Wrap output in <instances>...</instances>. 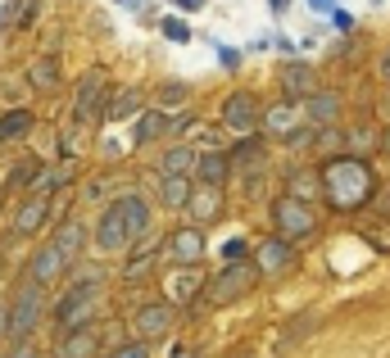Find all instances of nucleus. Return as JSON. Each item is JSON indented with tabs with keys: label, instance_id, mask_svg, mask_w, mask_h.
Returning <instances> with one entry per match:
<instances>
[{
	"label": "nucleus",
	"instance_id": "1",
	"mask_svg": "<svg viewBox=\"0 0 390 358\" xmlns=\"http://www.w3.org/2000/svg\"><path fill=\"white\" fill-rule=\"evenodd\" d=\"M150 231H155L150 205L137 195V191H123L118 200H109V205L100 209L96 227H91V245H96L100 254H123L132 240L150 236Z\"/></svg>",
	"mask_w": 390,
	"mask_h": 358
},
{
	"label": "nucleus",
	"instance_id": "2",
	"mask_svg": "<svg viewBox=\"0 0 390 358\" xmlns=\"http://www.w3.org/2000/svg\"><path fill=\"white\" fill-rule=\"evenodd\" d=\"M318 172H322V200L340 214H354L377 195V177L358 154H331Z\"/></svg>",
	"mask_w": 390,
	"mask_h": 358
},
{
	"label": "nucleus",
	"instance_id": "3",
	"mask_svg": "<svg viewBox=\"0 0 390 358\" xmlns=\"http://www.w3.org/2000/svg\"><path fill=\"white\" fill-rule=\"evenodd\" d=\"M104 308V282H69L60 299H55V326L60 331H78V326H96Z\"/></svg>",
	"mask_w": 390,
	"mask_h": 358
},
{
	"label": "nucleus",
	"instance_id": "4",
	"mask_svg": "<svg viewBox=\"0 0 390 358\" xmlns=\"http://www.w3.org/2000/svg\"><path fill=\"white\" fill-rule=\"evenodd\" d=\"M109 95H113V82L104 69H87L78 77V86H73V100H69V123H82V128H91V123H104V113H109Z\"/></svg>",
	"mask_w": 390,
	"mask_h": 358
},
{
	"label": "nucleus",
	"instance_id": "5",
	"mask_svg": "<svg viewBox=\"0 0 390 358\" xmlns=\"http://www.w3.org/2000/svg\"><path fill=\"white\" fill-rule=\"evenodd\" d=\"M259 268H254V259H245V263H223L214 277L204 282V304L223 308V304H236V299L254 295V286H259Z\"/></svg>",
	"mask_w": 390,
	"mask_h": 358
},
{
	"label": "nucleus",
	"instance_id": "6",
	"mask_svg": "<svg viewBox=\"0 0 390 358\" xmlns=\"http://www.w3.org/2000/svg\"><path fill=\"white\" fill-rule=\"evenodd\" d=\"M46 313H50L46 286H36L32 277H27V282L18 286V295L9 299V340H32V331L41 326Z\"/></svg>",
	"mask_w": 390,
	"mask_h": 358
},
{
	"label": "nucleus",
	"instance_id": "7",
	"mask_svg": "<svg viewBox=\"0 0 390 358\" xmlns=\"http://www.w3.org/2000/svg\"><path fill=\"white\" fill-rule=\"evenodd\" d=\"M272 231H277L281 240H309L313 231H318V214H313L309 200H295V195H281L272 200Z\"/></svg>",
	"mask_w": 390,
	"mask_h": 358
},
{
	"label": "nucleus",
	"instance_id": "8",
	"mask_svg": "<svg viewBox=\"0 0 390 358\" xmlns=\"http://www.w3.org/2000/svg\"><path fill=\"white\" fill-rule=\"evenodd\" d=\"M173 326H177V304H168V299H146V304H137L127 331H132V340L150 345V340H164Z\"/></svg>",
	"mask_w": 390,
	"mask_h": 358
},
{
	"label": "nucleus",
	"instance_id": "9",
	"mask_svg": "<svg viewBox=\"0 0 390 358\" xmlns=\"http://www.w3.org/2000/svg\"><path fill=\"white\" fill-rule=\"evenodd\" d=\"M218 123L227 132H236V137H250V132L263 128V100L254 91H232L223 100V109H218Z\"/></svg>",
	"mask_w": 390,
	"mask_h": 358
},
{
	"label": "nucleus",
	"instance_id": "10",
	"mask_svg": "<svg viewBox=\"0 0 390 358\" xmlns=\"http://www.w3.org/2000/svg\"><path fill=\"white\" fill-rule=\"evenodd\" d=\"M204 268L200 263H168V277H164V299L168 304H191L195 295H204Z\"/></svg>",
	"mask_w": 390,
	"mask_h": 358
},
{
	"label": "nucleus",
	"instance_id": "11",
	"mask_svg": "<svg viewBox=\"0 0 390 358\" xmlns=\"http://www.w3.org/2000/svg\"><path fill=\"white\" fill-rule=\"evenodd\" d=\"M164 259L168 263H200L204 259V227L195 222H182L164 236Z\"/></svg>",
	"mask_w": 390,
	"mask_h": 358
},
{
	"label": "nucleus",
	"instance_id": "12",
	"mask_svg": "<svg viewBox=\"0 0 390 358\" xmlns=\"http://www.w3.org/2000/svg\"><path fill=\"white\" fill-rule=\"evenodd\" d=\"M277 86H281V100H295V104H304L313 91H322L318 73H313L304 60H286V64H281V69H277Z\"/></svg>",
	"mask_w": 390,
	"mask_h": 358
},
{
	"label": "nucleus",
	"instance_id": "13",
	"mask_svg": "<svg viewBox=\"0 0 390 358\" xmlns=\"http://www.w3.org/2000/svg\"><path fill=\"white\" fill-rule=\"evenodd\" d=\"M64 273H69V259H64L60 249L50 245V240L32 249V259H27V277H32L36 286H60Z\"/></svg>",
	"mask_w": 390,
	"mask_h": 358
},
{
	"label": "nucleus",
	"instance_id": "14",
	"mask_svg": "<svg viewBox=\"0 0 390 358\" xmlns=\"http://www.w3.org/2000/svg\"><path fill=\"white\" fill-rule=\"evenodd\" d=\"M223 209H227L223 186H204V181H195V191H191V200H186V209H182V214L191 218L195 227H209V222H218V218H223Z\"/></svg>",
	"mask_w": 390,
	"mask_h": 358
},
{
	"label": "nucleus",
	"instance_id": "15",
	"mask_svg": "<svg viewBox=\"0 0 390 358\" xmlns=\"http://www.w3.org/2000/svg\"><path fill=\"white\" fill-rule=\"evenodd\" d=\"M304 123H309L304 118V104L281 100V104H272V109H263V128L259 132H268V137H277V141H291Z\"/></svg>",
	"mask_w": 390,
	"mask_h": 358
},
{
	"label": "nucleus",
	"instance_id": "16",
	"mask_svg": "<svg viewBox=\"0 0 390 358\" xmlns=\"http://www.w3.org/2000/svg\"><path fill=\"white\" fill-rule=\"evenodd\" d=\"M50 245L60 249V254L69 259V268H73V263H82V254H87V245H91V227L78 222V218H69V222H60V227L50 231Z\"/></svg>",
	"mask_w": 390,
	"mask_h": 358
},
{
	"label": "nucleus",
	"instance_id": "17",
	"mask_svg": "<svg viewBox=\"0 0 390 358\" xmlns=\"http://www.w3.org/2000/svg\"><path fill=\"white\" fill-rule=\"evenodd\" d=\"M23 77H27V86H32L36 95H55L64 86V64H60V55H36L32 64L23 69Z\"/></svg>",
	"mask_w": 390,
	"mask_h": 358
},
{
	"label": "nucleus",
	"instance_id": "18",
	"mask_svg": "<svg viewBox=\"0 0 390 358\" xmlns=\"http://www.w3.org/2000/svg\"><path fill=\"white\" fill-rule=\"evenodd\" d=\"M291 263H295V245H291V240H281L277 231H272L268 240H259V249H254V268H259L263 277L286 273Z\"/></svg>",
	"mask_w": 390,
	"mask_h": 358
},
{
	"label": "nucleus",
	"instance_id": "19",
	"mask_svg": "<svg viewBox=\"0 0 390 358\" xmlns=\"http://www.w3.org/2000/svg\"><path fill=\"white\" fill-rule=\"evenodd\" d=\"M232 177V154L223 145H200V163H195V181L204 186H227Z\"/></svg>",
	"mask_w": 390,
	"mask_h": 358
},
{
	"label": "nucleus",
	"instance_id": "20",
	"mask_svg": "<svg viewBox=\"0 0 390 358\" xmlns=\"http://www.w3.org/2000/svg\"><path fill=\"white\" fill-rule=\"evenodd\" d=\"M100 322L96 326H78V331H60L55 340V354L60 358H96L100 354Z\"/></svg>",
	"mask_w": 390,
	"mask_h": 358
},
{
	"label": "nucleus",
	"instance_id": "21",
	"mask_svg": "<svg viewBox=\"0 0 390 358\" xmlns=\"http://www.w3.org/2000/svg\"><path fill=\"white\" fill-rule=\"evenodd\" d=\"M227 154H232V172H241V177H250V172H263V163H268V145H263L259 132L241 137Z\"/></svg>",
	"mask_w": 390,
	"mask_h": 358
},
{
	"label": "nucleus",
	"instance_id": "22",
	"mask_svg": "<svg viewBox=\"0 0 390 358\" xmlns=\"http://www.w3.org/2000/svg\"><path fill=\"white\" fill-rule=\"evenodd\" d=\"M14 236H36V231L50 222V195H27L23 205L14 209Z\"/></svg>",
	"mask_w": 390,
	"mask_h": 358
},
{
	"label": "nucleus",
	"instance_id": "23",
	"mask_svg": "<svg viewBox=\"0 0 390 358\" xmlns=\"http://www.w3.org/2000/svg\"><path fill=\"white\" fill-rule=\"evenodd\" d=\"M73 181H78V159L46 163V168L36 172V181H32V191H27V195H55V191H69Z\"/></svg>",
	"mask_w": 390,
	"mask_h": 358
},
{
	"label": "nucleus",
	"instance_id": "24",
	"mask_svg": "<svg viewBox=\"0 0 390 358\" xmlns=\"http://www.w3.org/2000/svg\"><path fill=\"white\" fill-rule=\"evenodd\" d=\"M340 109H345V100H340L336 91H313L309 100H304V118H309V128H336Z\"/></svg>",
	"mask_w": 390,
	"mask_h": 358
},
{
	"label": "nucleus",
	"instance_id": "25",
	"mask_svg": "<svg viewBox=\"0 0 390 358\" xmlns=\"http://www.w3.org/2000/svg\"><path fill=\"white\" fill-rule=\"evenodd\" d=\"M164 137H168V113L164 109H141L137 118H132V145H137V150H146V145H155Z\"/></svg>",
	"mask_w": 390,
	"mask_h": 358
},
{
	"label": "nucleus",
	"instance_id": "26",
	"mask_svg": "<svg viewBox=\"0 0 390 358\" xmlns=\"http://www.w3.org/2000/svg\"><path fill=\"white\" fill-rule=\"evenodd\" d=\"M141 109H146V91H141V86H113L104 123H132Z\"/></svg>",
	"mask_w": 390,
	"mask_h": 358
},
{
	"label": "nucleus",
	"instance_id": "27",
	"mask_svg": "<svg viewBox=\"0 0 390 358\" xmlns=\"http://www.w3.org/2000/svg\"><path fill=\"white\" fill-rule=\"evenodd\" d=\"M36 132V113L27 109V104H9L5 113H0V145H14L23 137H32Z\"/></svg>",
	"mask_w": 390,
	"mask_h": 358
},
{
	"label": "nucleus",
	"instance_id": "28",
	"mask_svg": "<svg viewBox=\"0 0 390 358\" xmlns=\"http://www.w3.org/2000/svg\"><path fill=\"white\" fill-rule=\"evenodd\" d=\"M195 163H200V145L191 141H173L159 154V172H177V177H195Z\"/></svg>",
	"mask_w": 390,
	"mask_h": 358
},
{
	"label": "nucleus",
	"instance_id": "29",
	"mask_svg": "<svg viewBox=\"0 0 390 358\" xmlns=\"http://www.w3.org/2000/svg\"><path fill=\"white\" fill-rule=\"evenodd\" d=\"M159 200H164L168 209H186V200H191V191H195V177H177V172H159Z\"/></svg>",
	"mask_w": 390,
	"mask_h": 358
},
{
	"label": "nucleus",
	"instance_id": "30",
	"mask_svg": "<svg viewBox=\"0 0 390 358\" xmlns=\"http://www.w3.org/2000/svg\"><path fill=\"white\" fill-rule=\"evenodd\" d=\"M286 195H295V200H318L322 195V172H309V168H300V172H291L286 177Z\"/></svg>",
	"mask_w": 390,
	"mask_h": 358
},
{
	"label": "nucleus",
	"instance_id": "31",
	"mask_svg": "<svg viewBox=\"0 0 390 358\" xmlns=\"http://www.w3.org/2000/svg\"><path fill=\"white\" fill-rule=\"evenodd\" d=\"M46 163L36 159V154H27V159H18L14 168H9V177H5V191H32V181H36V172H41Z\"/></svg>",
	"mask_w": 390,
	"mask_h": 358
},
{
	"label": "nucleus",
	"instance_id": "32",
	"mask_svg": "<svg viewBox=\"0 0 390 358\" xmlns=\"http://www.w3.org/2000/svg\"><path fill=\"white\" fill-rule=\"evenodd\" d=\"M186 100H191V86H186V82H159L155 86V109H164V113L182 109Z\"/></svg>",
	"mask_w": 390,
	"mask_h": 358
},
{
	"label": "nucleus",
	"instance_id": "33",
	"mask_svg": "<svg viewBox=\"0 0 390 358\" xmlns=\"http://www.w3.org/2000/svg\"><path fill=\"white\" fill-rule=\"evenodd\" d=\"M313 150L327 154V159H331V154H340V150H345V132H340V128H313Z\"/></svg>",
	"mask_w": 390,
	"mask_h": 358
},
{
	"label": "nucleus",
	"instance_id": "34",
	"mask_svg": "<svg viewBox=\"0 0 390 358\" xmlns=\"http://www.w3.org/2000/svg\"><path fill=\"white\" fill-rule=\"evenodd\" d=\"M159 32H164V41H173V46H186V41H191V23H186V18H177V14L159 18Z\"/></svg>",
	"mask_w": 390,
	"mask_h": 358
},
{
	"label": "nucleus",
	"instance_id": "35",
	"mask_svg": "<svg viewBox=\"0 0 390 358\" xmlns=\"http://www.w3.org/2000/svg\"><path fill=\"white\" fill-rule=\"evenodd\" d=\"M18 14H23V0H5L0 5V32H18Z\"/></svg>",
	"mask_w": 390,
	"mask_h": 358
},
{
	"label": "nucleus",
	"instance_id": "36",
	"mask_svg": "<svg viewBox=\"0 0 390 358\" xmlns=\"http://www.w3.org/2000/svg\"><path fill=\"white\" fill-rule=\"evenodd\" d=\"M368 240H372V245L382 249V254H390V218L372 222V227H368Z\"/></svg>",
	"mask_w": 390,
	"mask_h": 358
},
{
	"label": "nucleus",
	"instance_id": "37",
	"mask_svg": "<svg viewBox=\"0 0 390 358\" xmlns=\"http://www.w3.org/2000/svg\"><path fill=\"white\" fill-rule=\"evenodd\" d=\"M309 326H313V313L295 317V322L286 326V336H281V350H286V345H295V340H300V336H309Z\"/></svg>",
	"mask_w": 390,
	"mask_h": 358
},
{
	"label": "nucleus",
	"instance_id": "38",
	"mask_svg": "<svg viewBox=\"0 0 390 358\" xmlns=\"http://www.w3.org/2000/svg\"><path fill=\"white\" fill-rule=\"evenodd\" d=\"M109 358H150V345L146 340H123L118 350H109Z\"/></svg>",
	"mask_w": 390,
	"mask_h": 358
},
{
	"label": "nucleus",
	"instance_id": "39",
	"mask_svg": "<svg viewBox=\"0 0 390 358\" xmlns=\"http://www.w3.org/2000/svg\"><path fill=\"white\" fill-rule=\"evenodd\" d=\"M245 254H250V245H245L241 236H236V240H227V245H223V263H245Z\"/></svg>",
	"mask_w": 390,
	"mask_h": 358
},
{
	"label": "nucleus",
	"instance_id": "40",
	"mask_svg": "<svg viewBox=\"0 0 390 358\" xmlns=\"http://www.w3.org/2000/svg\"><path fill=\"white\" fill-rule=\"evenodd\" d=\"M5 358H41V354H36V345H32V340H9Z\"/></svg>",
	"mask_w": 390,
	"mask_h": 358
},
{
	"label": "nucleus",
	"instance_id": "41",
	"mask_svg": "<svg viewBox=\"0 0 390 358\" xmlns=\"http://www.w3.org/2000/svg\"><path fill=\"white\" fill-rule=\"evenodd\" d=\"M218 64H223L227 73H236V69H241V55H236V50H227V46H218Z\"/></svg>",
	"mask_w": 390,
	"mask_h": 358
},
{
	"label": "nucleus",
	"instance_id": "42",
	"mask_svg": "<svg viewBox=\"0 0 390 358\" xmlns=\"http://www.w3.org/2000/svg\"><path fill=\"white\" fill-rule=\"evenodd\" d=\"M109 186H113L109 177H96V181H91L87 191H82V195H87V200H100V195H104V191H109Z\"/></svg>",
	"mask_w": 390,
	"mask_h": 358
},
{
	"label": "nucleus",
	"instance_id": "43",
	"mask_svg": "<svg viewBox=\"0 0 390 358\" xmlns=\"http://www.w3.org/2000/svg\"><path fill=\"white\" fill-rule=\"evenodd\" d=\"M168 5H173V9H182V14H195V9L204 5V0H168Z\"/></svg>",
	"mask_w": 390,
	"mask_h": 358
},
{
	"label": "nucleus",
	"instance_id": "44",
	"mask_svg": "<svg viewBox=\"0 0 390 358\" xmlns=\"http://www.w3.org/2000/svg\"><path fill=\"white\" fill-rule=\"evenodd\" d=\"M0 340H9V304L0 299Z\"/></svg>",
	"mask_w": 390,
	"mask_h": 358
},
{
	"label": "nucleus",
	"instance_id": "45",
	"mask_svg": "<svg viewBox=\"0 0 390 358\" xmlns=\"http://www.w3.org/2000/svg\"><path fill=\"white\" fill-rule=\"evenodd\" d=\"M272 46H277V50L286 55V60H291V55H295V41H291V36H272Z\"/></svg>",
	"mask_w": 390,
	"mask_h": 358
},
{
	"label": "nucleus",
	"instance_id": "46",
	"mask_svg": "<svg viewBox=\"0 0 390 358\" xmlns=\"http://www.w3.org/2000/svg\"><path fill=\"white\" fill-rule=\"evenodd\" d=\"M309 9H318V14H336V0H309Z\"/></svg>",
	"mask_w": 390,
	"mask_h": 358
},
{
	"label": "nucleus",
	"instance_id": "47",
	"mask_svg": "<svg viewBox=\"0 0 390 358\" xmlns=\"http://www.w3.org/2000/svg\"><path fill=\"white\" fill-rule=\"evenodd\" d=\"M331 18H336V27H340V32H349V27H354V18H349L345 9H336V14H331Z\"/></svg>",
	"mask_w": 390,
	"mask_h": 358
},
{
	"label": "nucleus",
	"instance_id": "48",
	"mask_svg": "<svg viewBox=\"0 0 390 358\" xmlns=\"http://www.w3.org/2000/svg\"><path fill=\"white\" fill-rule=\"evenodd\" d=\"M268 9H272L277 18H286V14H291V0H268Z\"/></svg>",
	"mask_w": 390,
	"mask_h": 358
},
{
	"label": "nucleus",
	"instance_id": "49",
	"mask_svg": "<svg viewBox=\"0 0 390 358\" xmlns=\"http://www.w3.org/2000/svg\"><path fill=\"white\" fill-rule=\"evenodd\" d=\"M377 73H382V77H386V82H390V50L382 55V64H377Z\"/></svg>",
	"mask_w": 390,
	"mask_h": 358
},
{
	"label": "nucleus",
	"instance_id": "50",
	"mask_svg": "<svg viewBox=\"0 0 390 358\" xmlns=\"http://www.w3.org/2000/svg\"><path fill=\"white\" fill-rule=\"evenodd\" d=\"M173 358H195V354L186 350V345H177V350H173Z\"/></svg>",
	"mask_w": 390,
	"mask_h": 358
},
{
	"label": "nucleus",
	"instance_id": "51",
	"mask_svg": "<svg viewBox=\"0 0 390 358\" xmlns=\"http://www.w3.org/2000/svg\"><path fill=\"white\" fill-rule=\"evenodd\" d=\"M382 154H390V128L382 132Z\"/></svg>",
	"mask_w": 390,
	"mask_h": 358
},
{
	"label": "nucleus",
	"instance_id": "52",
	"mask_svg": "<svg viewBox=\"0 0 390 358\" xmlns=\"http://www.w3.org/2000/svg\"><path fill=\"white\" fill-rule=\"evenodd\" d=\"M118 5H127V9H141V5H146V0H118Z\"/></svg>",
	"mask_w": 390,
	"mask_h": 358
},
{
	"label": "nucleus",
	"instance_id": "53",
	"mask_svg": "<svg viewBox=\"0 0 390 358\" xmlns=\"http://www.w3.org/2000/svg\"><path fill=\"white\" fill-rule=\"evenodd\" d=\"M382 209H390V186H386V191H382Z\"/></svg>",
	"mask_w": 390,
	"mask_h": 358
},
{
	"label": "nucleus",
	"instance_id": "54",
	"mask_svg": "<svg viewBox=\"0 0 390 358\" xmlns=\"http://www.w3.org/2000/svg\"><path fill=\"white\" fill-rule=\"evenodd\" d=\"M5 195H9V191H5V186H0V214H5Z\"/></svg>",
	"mask_w": 390,
	"mask_h": 358
},
{
	"label": "nucleus",
	"instance_id": "55",
	"mask_svg": "<svg viewBox=\"0 0 390 358\" xmlns=\"http://www.w3.org/2000/svg\"><path fill=\"white\" fill-rule=\"evenodd\" d=\"M0 277H5V254H0Z\"/></svg>",
	"mask_w": 390,
	"mask_h": 358
},
{
	"label": "nucleus",
	"instance_id": "56",
	"mask_svg": "<svg viewBox=\"0 0 390 358\" xmlns=\"http://www.w3.org/2000/svg\"><path fill=\"white\" fill-rule=\"evenodd\" d=\"M0 358H5V350H0Z\"/></svg>",
	"mask_w": 390,
	"mask_h": 358
},
{
	"label": "nucleus",
	"instance_id": "57",
	"mask_svg": "<svg viewBox=\"0 0 390 358\" xmlns=\"http://www.w3.org/2000/svg\"><path fill=\"white\" fill-rule=\"evenodd\" d=\"M50 358H60V354H50Z\"/></svg>",
	"mask_w": 390,
	"mask_h": 358
}]
</instances>
